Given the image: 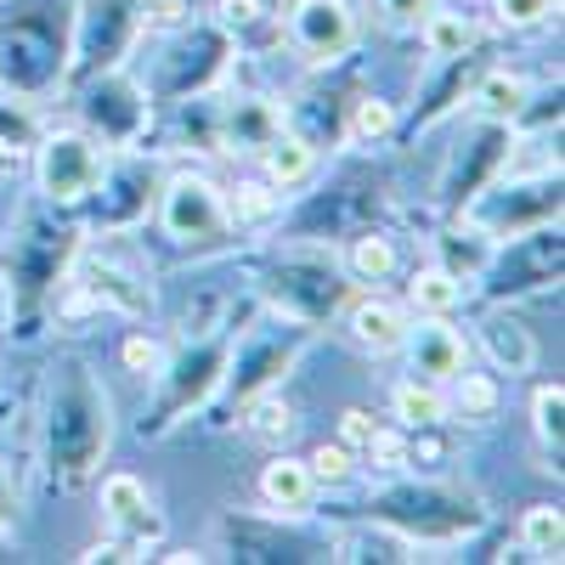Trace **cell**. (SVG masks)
<instances>
[{
    "mask_svg": "<svg viewBox=\"0 0 565 565\" xmlns=\"http://www.w3.org/2000/svg\"><path fill=\"white\" fill-rule=\"evenodd\" d=\"M114 447V402L103 380L90 373L85 356H63L45 373V402H40V463L45 481L74 492L103 469Z\"/></svg>",
    "mask_w": 565,
    "mask_h": 565,
    "instance_id": "cell-1",
    "label": "cell"
},
{
    "mask_svg": "<svg viewBox=\"0 0 565 565\" xmlns=\"http://www.w3.org/2000/svg\"><path fill=\"white\" fill-rule=\"evenodd\" d=\"M74 12L63 0H7L0 7V85L12 97H45L68 74Z\"/></svg>",
    "mask_w": 565,
    "mask_h": 565,
    "instance_id": "cell-2",
    "label": "cell"
},
{
    "mask_svg": "<svg viewBox=\"0 0 565 565\" xmlns=\"http://www.w3.org/2000/svg\"><path fill=\"white\" fill-rule=\"evenodd\" d=\"M367 521L391 526L402 543H418V548H441V543H458V537H476L487 526V509L476 492H458V487H441V481H396V487H380L367 503Z\"/></svg>",
    "mask_w": 565,
    "mask_h": 565,
    "instance_id": "cell-3",
    "label": "cell"
},
{
    "mask_svg": "<svg viewBox=\"0 0 565 565\" xmlns=\"http://www.w3.org/2000/svg\"><path fill=\"white\" fill-rule=\"evenodd\" d=\"M311 345V322L300 317H282V311H266L255 317L249 328H238L232 334V356H226V373H221V391L210 407L232 413L238 418V407L271 385H282V373H289L300 362V351Z\"/></svg>",
    "mask_w": 565,
    "mask_h": 565,
    "instance_id": "cell-4",
    "label": "cell"
},
{
    "mask_svg": "<svg viewBox=\"0 0 565 565\" xmlns=\"http://www.w3.org/2000/svg\"><path fill=\"white\" fill-rule=\"evenodd\" d=\"M260 295H266L271 311L300 317V322L317 328V322H328V317H334V311L351 300V271H345L334 255H328V249L295 238L289 249H277V255L266 260Z\"/></svg>",
    "mask_w": 565,
    "mask_h": 565,
    "instance_id": "cell-5",
    "label": "cell"
},
{
    "mask_svg": "<svg viewBox=\"0 0 565 565\" xmlns=\"http://www.w3.org/2000/svg\"><path fill=\"white\" fill-rule=\"evenodd\" d=\"M232 334H238V322H210L204 334L186 345L181 356H164L159 367V396H153V413L141 418V436H164L175 424L193 413V407H210L215 391H221V373H226V356H232Z\"/></svg>",
    "mask_w": 565,
    "mask_h": 565,
    "instance_id": "cell-6",
    "label": "cell"
},
{
    "mask_svg": "<svg viewBox=\"0 0 565 565\" xmlns=\"http://www.w3.org/2000/svg\"><path fill=\"white\" fill-rule=\"evenodd\" d=\"M148 29V0H79L74 34H68V74L63 85H79L90 74H103L125 63L136 34Z\"/></svg>",
    "mask_w": 565,
    "mask_h": 565,
    "instance_id": "cell-7",
    "label": "cell"
},
{
    "mask_svg": "<svg viewBox=\"0 0 565 565\" xmlns=\"http://www.w3.org/2000/svg\"><path fill=\"white\" fill-rule=\"evenodd\" d=\"M79 255V232L74 226H57L45 215H29L18 226V238L7 244V271H12V295H18V311L23 322H34L40 300L63 282L68 260Z\"/></svg>",
    "mask_w": 565,
    "mask_h": 565,
    "instance_id": "cell-8",
    "label": "cell"
},
{
    "mask_svg": "<svg viewBox=\"0 0 565 565\" xmlns=\"http://www.w3.org/2000/svg\"><path fill=\"white\" fill-rule=\"evenodd\" d=\"M469 226H481L492 244L514 238L526 226H543V221H559V170L554 175H492L476 199L463 204Z\"/></svg>",
    "mask_w": 565,
    "mask_h": 565,
    "instance_id": "cell-9",
    "label": "cell"
},
{
    "mask_svg": "<svg viewBox=\"0 0 565 565\" xmlns=\"http://www.w3.org/2000/svg\"><path fill=\"white\" fill-rule=\"evenodd\" d=\"M103 170H108V148L90 130H45L34 141V181H40V199L52 210L90 204Z\"/></svg>",
    "mask_w": 565,
    "mask_h": 565,
    "instance_id": "cell-10",
    "label": "cell"
},
{
    "mask_svg": "<svg viewBox=\"0 0 565 565\" xmlns=\"http://www.w3.org/2000/svg\"><path fill=\"white\" fill-rule=\"evenodd\" d=\"M159 232L170 244H186V249H204V244H221L232 232V210H226V186L210 181L204 170H175L164 186H159Z\"/></svg>",
    "mask_w": 565,
    "mask_h": 565,
    "instance_id": "cell-11",
    "label": "cell"
},
{
    "mask_svg": "<svg viewBox=\"0 0 565 565\" xmlns=\"http://www.w3.org/2000/svg\"><path fill=\"white\" fill-rule=\"evenodd\" d=\"M148 114H153L148 85H141L136 74H125L119 63L79 79V119L103 148H130V141L141 136V125H148Z\"/></svg>",
    "mask_w": 565,
    "mask_h": 565,
    "instance_id": "cell-12",
    "label": "cell"
},
{
    "mask_svg": "<svg viewBox=\"0 0 565 565\" xmlns=\"http://www.w3.org/2000/svg\"><path fill=\"white\" fill-rule=\"evenodd\" d=\"M509 249H492L487 260V300H514V295H532V289H548L559 282V266H565V244H559V221H543V226H526L503 238Z\"/></svg>",
    "mask_w": 565,
    "mask_h": 565,
    "instance_id": "cell-13",
    "label": "cell"
},
{
    "mask_svg": "<svg viewBox=\"0 0 565 565\" xmlns=\"http://www.w3.org/2000/svg\"><path fill=\"white\" fill-rule=\"evenodd\" d=\"M373 215H380V186L362 181V175H345V181H334V186H322V193H311V199L295 210L289 232H295V238H306V244L356 238V232L373 226Z\"/></svg>",
    "mask_w": 565,
    "mask_h": 565,
    "instance_id": "cell-14",
    "label": "cell"
},
{
    "mask_svg": "<svg viewBox=\"0 0 565 565\" xmlns=\"http://www.w3.org/2000/svg\"><path fill=\"white\" fill-rule=\"evenodd\" d=\"M226 45H232V34L215 29V23L186 29L170 52L159 57V68H153V97H159V103H181V97H199V90H210L215 74L226 68Z\"/></svg>",
    "mask_w": 565,
    "mask_h": 565,
    "instance_id": "cell-15",
    "label": "cell"
},
{
    "mask_svg": "<svg viewBox=\"0 0 565 565\" xmlns=\"http://www.w3.org/2000/svg\"><path fill=\"white\" fill-rule=\"evenodd\" d=\"M289 45L295 57L311 63V68H334L356 52V7L351 0H295L289 7Z\"/></svg>",
    "mask_w": 565,
    "mask_h": 565,
    "instance_id": "cell-16",
    "label": "cell"
},
{
    "mask_svg": "<svg viewBox=\"0 0 565 565\" xmlns=\"http://www.w3.org/2000/svg\"><path fill=\"white\" fill-rule=\"evenodd\" d=\"M97 509H103V526L114 532V543L141 559V548H153L164 537V514L153 509V492L141 476H130V469H114V476H103L97 487Z\"/></svg>",
    "mask_w": 565,
    "mask_h": 565,
    "instance_id": "cell-17",
    "label": "cell"
},
{
    "mask_svg": "<svg viewBox=\"0 0 565 565\" xmlns=\"http://www.w3.org/2000/svg\"><path fill=\"white\" fill-rule=\"evenodd\" d=\"M402 356H407V373L413 380H430V385H447L452 373L469 367V340L447 317H418L407 322V340H402Z\"/></svg>",
    "mask_w": 565,
    "mask_h": 565,
    "instance_id": "cell-18",
    "label": "cell"
},
{
    "mask_svg": "<svg viewBox=\"0 0 565 565\" xmlns=\"http://www.w3.org/2000/svg\"><path fill=\"white\" fill-rule=\"evenodd\" d=\"M282 125H289V119H282V108L271 97H260V90H238V97L221 103V153L255 159Z\"/></svg>",
    "mask_w": 565,
    "mask_h": 565,
    "instance_id": "cell-19",
    "label": "cell"
},
{
    "mask_svg": "<svg viewBox=\"0 0 565 565\" xmlns=\"http://www.w3.org/2000/svg\"><path fill=\"white\" fill-rule=\"evenodd\" d=\"M79 295L90 300V306H103V311H130V317H141L153 306V282L141 277V271H125L119 260H108V255H85V266H79Z\"/></svg>",
    "mask_w": 565,
    "mask_h": 565,
    "instance_id": "cell-20",
    "label": "cell"
},
{
    "mask_svg": "<svg viewBox=\"0 0 565 565\" xmlns=\"http://www.w3.org/2000/svg\"><path fill=\"white\" fill-rule=\"evenodd\" d=\"M407 306H396V300H385V295H356V300H345V334H351V345L356 351H367V356H396L402 351V340H407Z\"/></svg>",
    "mask_w": 565,
    "mask_h": 565,
    "instance_id": "cell-21",
    "label": "cell"
},
{
    "mask_svg": "<svg viewBox=\"0 0 565 565\" xmlns=\"http://www.w3.org/2000/svg\"><path fill=\"white\" fill-rule=\"evenodd\" d=\"M503 148H509V125H487V119H481V136H476V148H469V159H458V164L447 170V181H441V204H447L452 221H458L463 204L498 175Z\"/></svg>",
    "mask_w": 565,
    "mask_h": 565,
    "instance_id": "cell-22",
    "label": "cell"
},
{
    "mask_svg": "<svg viewBox=\"0 0 565 565\" xmlns=\"http://www.w3.org/2000/svg\"><path fill=\"white\" fill-rule=\"evenodd\" d=\"M97 221L103 226H130V221H141L148 215V199H153V175L141 170L136 159H114L108 153V170H103V181H97Z\"/></svg>",
    "mask_w": 565,
    "mask_h": 565,
    "instance_id": "cell-23",
    "label": "cell"
},
{
    "mask_svg": "<svg viewBox=\"0 0 565 565\" xmlns=\"http://www.w3.org/2000/svg\"><path fill=\"white\" fill-rule=\"evenodd\" d=\"M260 503L277 514V521H300V514L317 503V476H311V463L295 458V452H277V458L260 469Z\"/></svg>",
    "mask_w": 565,
    "mask_h": 565,
    "instance_id": "cell-24",
    "label": "cell"
},
{
    "mask_svg": "<svg viewBox=\"0 0 565 565\" xmlns=\"http://www.w3.org/2000/svg\"><path fill=\"white\" fill-rule=\"evenodd\" d=\"M255 159H260V175L277 186V193H295V186H306L317 175V141L295 125H282Z\"/></svg>",
    "mask_w": 565,
    "mask_h": 565,
    "instance_id": "cell-25",
    "label": "cell"
},
{
    "mask_svg": "<svg viewBox=\"0 0 565 565\" xmlns=\"http://www.w3.org/2000/svg\"><path fill=\"white\" fill-rule=\"evenodd\" d=\"M469 108L487 125H521L526 108H532V79L514 74V68H487L476 79V90H469Z\"/></svg>",
    "mask_w": 565,
    "mask_h": 565,
    "instance_id": "cell-26",
    "label": "cell"
},
{
    "mask_svg": "<svg viewBox=\"0 0 565 565\" xmlns=\"http://www.w3.org/2000/svg\"><path fill=\"white\" fill-rule=\"evenodd\" d=\"M463 295H469V282H463L458 271H447L441 260L418 266L413 282H407V306H413L418 317H452V311L463 306Z\"/></svg>",
    "mask_w": 565,
    "mask_h": 565,
    "instance_id": "cell-27",
    "label": "cell"
},
{
    "mask_svg": "<svg viewBox=\"0 0 565 565\" xmlns=\"http://www.w3.org/2000/svg\"><path fill=\"white\" fill-rule=\"evenodd\" d=\"M481 351L492 356L498 373H532V362H537L532 334H526L514 317H503V311H492V317L481 322Z\"/></svg>",
    "mask_w": 565,
    "mask_h": 565,
    "instance_id": "cell-28",
    "label": "cell"
},
{
    "mask_svg": "<svg viewBox=\"0 0 565 565\" xmlns=\"http://www.w3.org/2000/svg\"><path fill=\"white\" fill-rule=\"evenodd\" d=\"M418 40H424V52H430L436 63H463V52L481 40V29H476V18H463V12H424V23H418Z\"/></svg>",
    "mask_w": 565,
    "mask_h": 565,
    "instance_id": "cell-29",
    "label": "cell"
},
{
    "mask_svg": "<svg viewBox=\"0 0 565 565\" xmlns=\"http://www.w3.org/2000/svg\"><path fill=\"white\" fill-rule=\"evenodd\" d=\"M356 282H391L396 277V244L385 238L380 226H367V232H356V238H345V260H340Z\"/></svg>",
    "mask_w": 565,
    "mask_h": 565,
    "instance_id": "cell-30",
    "label": "cell"
},
{
    "mask_svg": "<svg viewBox=\"0 0 565 565\" xmlns=\"http://www.w3.org/2000/svg\"><path fill=\"white\" fill-rule=\"evenodd\" d=\"M391 407H396V418L407 424V430H436V424L452 418L441 385H430V380H402L396 396H391Z\"/></svg>",
    "mask_w": 565,
    "mask_h": 565,
    "instance_id": "cell-31",
    "label": "cell"
},
{
    "mask_svg": "<svg viewBox=\"0 0 565 565\" xmlns=\"http://www.w3.org/2000/svg\"><path fill=\"white\" fill-rule=\"evenodd\" d=\"M238 413H244V430H249L255 441H266V447H282V441L295 436V407L282 402V391H277V385H271V391H260V396H249Z\"/></svg>",
    "mask_w": 565,
    "mask_h": 565,
    "instance_id": "cell-32",
    "label": "cell"
},
{
    "mask_svg": "<svg viewBox=\"0 0 565 565\" xmlns=\"http://www.w3.org/2000/svg\"><path fill=\"white\" fill-rule=\"evenodd\" d=\"M521 548L532 559H559V548H565V514L554 503H532L521 514Z\"/></svg>",
    "mask_w": 565,
    "mask_h": 565,
    "instance_id": "cell-33",
    "label": "cell"
},
{
    "mask_svg": "<svg viewBox=\"0 0 565 565\" xmlns=\"http://www.w3.org/2000/svg\"><path fill=\"white\" fill-rule=\"evenodd\" d=\"M391 130H396V103H385V97H356V103H345V141H351V148L385 141Z\"/></svg>",
    "mask_w": 565,
    "mask_h": 565,
    "instance_id": "cell-34",
    "label": "cell"
},
{
    "mask_svg": "<svg viewBox=\"0 0 565 565\" xmlns=\"http://www.w3.org/2000/svg\"><path fill=\"white\" fill-rule=\"evenodd\" d=\"M532 430H537L543 452L559 469V452H565V391H559V380L554 385H537V396H532Z\"/></svg>",
    "mask_w": 565,
    "mask_h": 565,
    "instance_id": "cell-35",
    "label": "cell"
},
{
    "mask_svg": "<svg viewBox=\"0 0 565 565\" xmlns=\"http://www.w3.org/2000/svg\"><path fill=\"white\" fill-rule=\"evenodd\" d=\"M226 210H232V226L238 221H277L282 215V193L260 175V181H238L232 186V199H226Z\"/></svg>",
    "mask_w": 565,
    "mask_h": 565,
    "instance_id": "cell-36",
    "label": "cell"
},
{
    "mask_svg": "<svg viewBox=\"0 0 565 565\" xmlns=\"http://www.w3.org/2000/svg\"><path fill=\"white\" fill-rule=\"evenodd\" d=\"M447 385H452V402L447 407H458L463 418H492L498 413V380H487V373H469L463 367V373H452Z\"/></svg>",
    "mask_w": 565,
    "mask_h": 565,
    "instance_id": "cell-37",
    "label": "cell"
},
{
    "mask_svg": "<svg viewBox=\"0 0 565 565\" xmlns=\"http://www.w3.org/2000/svg\"><path fill=\"white\" fill-rule=\"evenodd\" d=\"M40 141V125H34V103L29 97H0V148L7 153H23V148H34Z\"/></svg>",
    "mask_w": 565,
    "mask_h": 565,
    "instance_id": "cell-38",
    "label": "cell"
},
{
    "mask_svg": "<svg viewBox=\"0 0 565 565\" xmlns=\"http://www.w3.org/2000/svg\"><path fill=\"white\" fill-rule=\"evenodd\" d=\"M559 12V0H492V18L503 23V29H543L548 18Z\"/></svg>",
    "mask_w": 565,
    "mask_h": 565,
    "instance_id": "cell-39",
    "label": "cell"
},
{
    "mask_svg": "<svg viewBox=\"0 0 565 565\" xmlns=\"http://www.w3.org/2000/svg\"><path fill=\"white\" fill-rule=\"evenodd\" d=\"M306 463H311L317 487H340V481H351V469H356V458H351V447H345V441H334V447L322 441V447H317Z\"/></svg>",
    "mask_w": 565,
    "mask_h": 565,
    "instance_id": "cell-40",
    "label": "cell"
},
{
    "mask_svg": "<svg viewBox=\"0 0 565 565\" xmlns=\"http://www.w3.org/2000/svg\"><path fill=\"white\" fill-rule=\"evenodd\" d=\"M119 356H125V367L136 373V380H159V367H164V345L148 340V334H130L119 345Z\"/></svg>",
    "mask_w": 565,
    "mask_h": 565,
    "instance_id": "cell-41",
    "label": "cell"
},
{
    "mask_svg": "<svg viewBox=\"0 0 565 565\" xmlns=\"http://www.w3.org/2000/svg\"><path fill=\"white\" fill-rule=\"evenodd\" d=\"M362 458H367L373 469H385V476H391V469L407 463V436H396V430H373V436L362 441Z\"/></svg>",
    "mask_w": 565,
    "mask_h": 565,
    "instance_id": "cell-42",
    "label": "cell"
},
{
    "mask_svg": "<svg viewBox=\"0 0 565 565\" xmlns=\"http://www.w3.org/2000/svg\"><path fill=\"white\" fill-rule=\"evenodd\" d=\"M260 23V0H221V12H215V29L226 34H244Z\"/></svg>",
    "mask_w": 565,
    "mask_h": 565,
    "instance_id": "cell-43",
    "label": "cell"
},
{
    "mask_svg": "<svg viewBox=\"0 0 565 565\" xmlns=\"http://www.w3.org/2000/svg\"><path fill=\"white\" fill-rule=\"evenodd\" d=\"M430 7H436V0H380V12H385L391 23H402V29H418Z\"/></svg>",
    "mask_w": 565,
    "mask_h": 565,
    "instance_id": "cell-44",
    "label": "cell"
},
{
    "mask_svg": "<svg viewBox=\"0 0 565 565\" xmlns=\"http://www.w3.org/2000/svg\"><path fill=\"white\" fill-rule=\"evenodd\" d=\"M18 526V481H12V469L0 463V532H12Z\"/></svg>",
    "mask_w": 565,
    "mask_h": 565,
    "instance_id": "cell-45",
    "label": "cell"
},
{
    "mask_svg": "<svg viewBox=\"0 0 565 565\" xmlns=\"http://www.w3.org/2000/svg\"><path fill=\"white\" fill-rule=\"evenodd\" d=\"M373 430H380V424H373L362 407H351V413H345V424H340V441H345V447H362Z\"/></svg>",
    "mask_w": 565,
    "mask_h": 565,
    "instance_id": "cell-46",
    "label": "cell"
},
{
    "mask_svg": "<svg viewBox=\"0 0 565 565\" xmlns=\"http://www.w3.org/2000/svg\"><path fill=\"white\" fill-rule=\"evenodd\" d=\"M12 159H18V153H7V148H0V175H7V170H12Z\"/></svg>",
    "mask_w": 565,
    "mask_h": 565,
    "instance_id": "cell-47",
    "label": "cell"
}]
</instances>
